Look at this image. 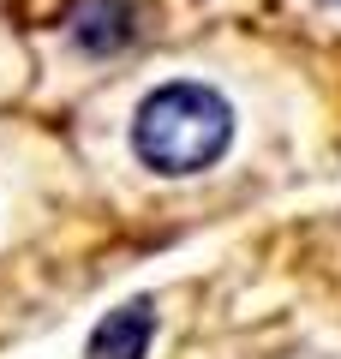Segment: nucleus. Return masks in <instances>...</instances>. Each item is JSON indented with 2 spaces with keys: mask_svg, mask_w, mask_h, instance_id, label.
Segmentation results:
<instances>
[{
  "mask_svg": "<svg viewBox=\"0 0 341 359\" xmlns=\"http://www.w3.org/2000/svg\"><path fill=\"white\" fill-rule=\"evenodd\" d=\"M227 102L210 84H162L150 102L132 120V144L150 168L162 174H198V168H215V156L227 150Z\"/></svg>",
  "mask_w": 341,
  "mask_h": 359,
  "instance_id": "obj_1",
  "label": "nucleus"
},
{
  "mask_svg": "<svg viewBox=\"0 0 341 359\" xmlns=\"http://www.w3.org/2000/svg\"><path fill=\"white\" fill-rule=\"evenodd\" d=\"M150 335H156V311L144 306V299H132V306L108 311V318L96 323L90 359H144L150 353Z\"/></svg>",
  "mask_w": 341,
  "mask_h": 359,
  "instance_id": "obj_2",
  "label": "nucleus"
},
{
  "mask_svg": "<svg viewBox=\"0 0 341 359\" xmlns=\"http://www.w3.org/2000/svg\"><path fill=\"white\" fill-rule=\"evenodd\" d=\"M78 42L84 48H114V42H126V6H114V0H96L84 6V25H78Z\"/></svg>",
  "mask_w": 341,
  "mask_h": 359,
  "instance_id": "obj_3",
  "label": "nucleus"
}]
</instances>
